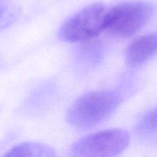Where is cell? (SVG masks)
<instances>
[{
	"label": "cell",
	"mask_w": 157,
	"mask_h": 157,
	"mask_svg": "<svg viewBox=\"0 0 157 157\" xmlns=\"http://www.w3.org/2000/svg\"><path fill=\"white\" fill-rule=\"evenodd\" d=\"M121 103V95L114 90H99L78 98L69 108L67 120L80 130H89L108 119Z\"/></svg>",
	"instance_id": "1"
},
{
	"label": "cell",
	"mask_w": 157,
	"mask_h": 157,
	"mask_svg": "<svg viewBox=\"0 0 157 157\" xmlns=\"http://www.w3.org/2000/svg\"><path fill=\"white\" fill-rule=\"evenodd\" d=\"M153 7L144 1L120 4L107 11L105 30L117 38H130L150 19Z\"/></svg>",
	"instance_id": "2"
},
{
	"label": "cell",
	"mask_w": 157,
	"mask_h": 157,
	"mask_svg": "<svg viewBox=\"0 0 157 157\" xmlns=\"http://www.w3.org/2000/svg\"><path fill=\"white\" fill-rule=\"evenodd\" d=\"M107 10L101 3L87 6L63 24L59 30L60 38L68 42L88 41L105 29Z\"/></svg>",
	"instance_id": "3"
},
{
	"label": "cell",
	"mask_w": 157,
	"mask_h": 157,
	"mask_svg": "<svg viewBox=\"0 0 157 157\" xmlns=\"http://www.w3.org/2000/svg\"><path fill=\"white\" fill-rule=\"evenodd\" d=\"M130 141V134L126 130H106L77 141L70 153L72 156H116L127 148Z\"/></svg>",
	"instance_id": "4"
},
{
	"label": "cell",
	"mask_w": 157,
	"mask_h": 157,
	"mask_svg": "<svg viewBox=\"0 0 157 157\" xmlns=\"http://www.w3.org/2000/svg\"><path fill=\"white\" fill-rule=\"evenodd\" d=\"M157 52V32L147 34L135 39L126 50L127 65L137 67L147 62Z\"/></svg>",
	"instance_id": "5"
},
{
	"label": "cell",
	"mask_w": 157,
	"mask_h": 157,
	"mask_svg": "<svg viewBox=\"0 0 157 157\" xmlns=\"http://www.w3.org/2000/svg\"><path fill=\"white\" fill-rule=\"evenodd\" d=\"M138 138L146 144L157 143V106L147 111L136 125Z\"/></svg>",
	"instance_id": "6"
},
{
	"label": "cell",
	"mask_w": 157,
	"mask_h": 157,
	"mask_svg": "<svg viewBox=\"0 0 157 157\" xmlns=\"http://www.w3.org/2000/svg\"><path fill=\"white\" fill-rule=\"evenodd\" d=\"M5 156L54 157L56 156V153L53 149L44 144L27 142L14 147Z\"/></svg>",
	"instance_id": "7"
},
{
	"label": "cell",
	"mask_w": 157,
	"mask_h": 157,
	"mask_svg": "<svg viewBox=\"0 0 157 157\" xmlns=\"http://www.w3.org/2000/svg\"><path fill=\"white\" fill-rule=\"evenodd\" d=\"M19 15V9L9 0H0V32L12 25Z\"/></svg>",
	"instance_id": "8"
}]
</instances>
